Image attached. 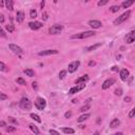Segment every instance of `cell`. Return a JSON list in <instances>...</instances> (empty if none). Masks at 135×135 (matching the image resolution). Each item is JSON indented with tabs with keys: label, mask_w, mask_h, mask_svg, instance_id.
<instances>
[{
	"label": "cell",
	"mask_w": 135,
	"mask_h": 135,
	"mask_svg": "<svg viewBox=\"0 0 135 135\" xmlns=\"http://www.w3.org/2000/svg\"><path fill=\"white\" fill-rule=\"evenodd\" d=\"M4 4L6 6V9L9 11H13L14 10V1L13 0H6L4 2Z\"/></svg>",
	"instance_id": "obj_17"
},
{
	"label": "cell",
	"mask_w": 135,
	"mask_h": 135,
	"mask_svg": "<svg viewBox=\"0 0 135 135\" xmlns=\"http://www.w3.org/2000/svg\"><path fill=\"white\" fill-rule=\"evenodd\" d=\"M5 99H7V95L3 94L2 92H0V100H5Z\"/></svg>",
	"instance_id": "obj_35"
},
{
	"label": "cell",
	"mask_w": 135,
	"mask_h": 135,
	"mask_svg": "<svg viewBox=\"0 0 135 135\" xmlns=\"http://www.w3.org/2000/svg\"><path fill=\"white\" fill-rule=\"evenodd\" d=\"M79 65H80V62H79L78 60L71 62L69 65V67H68V71H69V73H74L75 71L79 68Z\"/></svg>",
	"instance_id": "obj_6"
},
{
	"label": "cell",
	"mask_w": 135,
	"mask_h": 135,
	"mask_svg": "<svg viewBox=\"0 0 135 135\" xmlns=\"http://www.w3.org/2000/svg\"><path fill=\"white\" fill-rule=\"evenodd\" d=\"M3 5H4V2H3L2 0H0V7H2Z\"/></svg>",
	"instance_id": "obj_50"
},
{
	"label": "cell",
	"mask_w": 135,
	"mask_h": 135,
	"mask_svg": "<svg viewBox=\"0 0 135 135\" xmlns=\"http://www.w3.org/2000/svg\"><path fill=\"white\" fill-rule=\"evenodd\" d=\"M90 108H91V107H90V105H86V106L81 107V108H80V110H79V111H80L81 113H83V112H86V111H88Z\"/></svg>",
	"instance_id": "obj_31"
},
{
	"label": "cell",
	"mask_w": 135,
	"mask_h": 135,
	"mask_svg": "<svg viewBox=\"0 0 135 135\" xmlns=\"http://www.w3.org/2000/svg\"><path fill=\"white\" fill-rule=\"evenodd\" d=\"M62 30H63V26L61 24H54L49 29V33L51 35H56L60 33Z\"/></svg>",
	"instance_id": "obj_5"
},
{
	"label": "cell",
	"mask_w": 135,
	"mask_h": 135,
	"mask_svg": "<svg viewBox=\"0 0 135 135\" xmlns=\"http://www.w3.org/2000/svg\"><path fill=\"white\" fill-rule=\"evenodd\" d=\"M9 47L11 49V51H13V52L15 54H18V55H20L23 53V50L21 49L20 46H18L17 45H14V43H10L9 45Z\"/></svg>",
	"instance_id": "obj_8"
},
{
	"label": "cell",
	"mask_w": 135,
	"mask_h": 135,
	"mask_svg": "<svg viewBox=\"0 0 135 135\" xmlns=\"http://www.w3.org/2000/svg\"><path fill=\"white\" fill-rule=\"evenodd\" d=\"M35 107H36L38 110H40V111L45 110V107H46V101H45V99L42 98V97H37L36 101H35Z\"/></svg>",
	"instance_id": "obj_4"
},
{
	"label": "cell",
	"mask_w": 135,
	"mask_h": 135,
	"mask_svg": "<svg viewBox=\"0 0 135 135\" xmlns=\"http://www.w3.org/2000/svg\"><path fill=\"white\" fill-rule=\"evenodd\" d=\"M71 116H72V112H71V111H69V112H67V113L65 114V117H66V118H70Z\"/></svg>",
	"instance_id": "obj_41"
},
{
	"label": "cell",
	"mask_w": 135,
	"mask_h": 135,
	"mask_svg": "<svg viewBox=\"0 0 135 135\" xmlns=\"http://www.w3.org/2000/svg\"><path fill=\"white\" fill-rule=\"evenodd\" d=\"M89 80V75H83V76H81V77H79L78 79H76V85H79V83H81V82H83L85 83L86 81H88Z\"/></svg>",
	"instance_id": "obj_16"
},
{
	"label": "cell",
	"mask_w": 135,
	"mask_h": 135,
	"mask_svg": "<svg viewBox=\"0 0 135 135\" xmlns=\"http://www.w3.org/2000/svg\"><path fill=\"white\" fill-rule=\"evenodd\" d=\"M41 18L43 19V20H47V13H46V12H42Z\"/></svg>",
	"instance_id": "obj_38"
},
{
	"label": "cell",
	"mask_w": 135,
	"mask_h": 135,
	"mask_svg": "<svg viewBox=\"0 0 135 135\" xmlns=\"http://www.w3.org/2000/svg\"><path fill=\"white\" fill-rule=\"evenodd\" d=\"M120 10V6L119 5H113L110 7V11L112 12V13H116V12H118Z\"/></svg>",
	"instance_id": "obj_27"
},
{
	"label": "cell",
	"mask_w": 135,
	"mask_h": 135,
	"mask_svg": "<svg viewBox=\"0 0 135 135\" xmlns=\"http://www.w3.org/2000/svg\"><path fill=\"white\" fill-rule=\"evenodd\" d=\"M93 135H99V132H98V131H96V132H94Z\"/></svg>",
	"instance_id": "obj_53"
},
{
	"label": "cell",
	"mask_w": 135,
	"mask_h": 135,
	"mask_svg": "<svg viewBox=\"0 0 135 135\" xmlns=\"http://www.w3.org/2000/svg\"><path fill=\"white\" fill-rule=\"evenodd\" d=\"M85 88H86V85H85V83H82V85H76L75 87H73V88H71V89H70L69 94H70V95H73V94H75V93L79 92V91L83 90Z\"/></svg>",
	"instance_id": "obj_7"
},
{
	"label": "cell",
	"mask_w": 135,
	"mask_h": 135,
	"mask_svg": "<svg viewBox=\"0 0 135 135\" xmlns=\"http://www.w3.org/2000/svg\"><path fill=\"white\" fill-rule=\"evenodd\" d=\"M132 99H131V97H129V96H127V97H125V101L126 102H130Z\"/></svg>",
	"instance_id": "obj_46"
},
{
	"label": "cell",
	"mask_w": 135,
	"mask_h": 135,
	"mask_svg": "<svg viewBox=\"0 0 135 135\" xmlns=\"http://www.w3.org/2000/svg\"><path fill=\"white\" fill-rule=\"evenodd\" d=\"M50 135H59L56 130H50Z\"/></svg>",
	"instance_id": "obj_40"
},
{
	"label": "cell",
	"mask_w": 135,
	"mask_h": 135,
	"mask_svg": "<svg viewBox=\"0 0 135 135\" xmlns=\"http://www.w3.org/2000/svg\"><path fill=\"white\" fill-rule=\"evenodd\" d=\"M5 130H6V132H15V131H16V128H15V127H6V128H5Z\"/></svg>",
	"instance_id": "obj_33"
},
{
	"label": "cell",
	"mask_w": 135,
	"mask_h": 135,
	"mask_svg": "<svg viewBox=\"0 0 135 135\" xmlns=\"http://www.w3.org/2000/svg\"><path fill=\"white\" fill-rule=\"evenodd\" d=\"M56 54H58L57 50H45L38 53L39 56H49V55H56Z\"/></svg>",
	"instance_id": "obj_9"
},
{
	"label": "cell",
	"mask_w": 135,
	"mask_h": 135,
	"mask_svg": "<svg viewBox=\"0 0 135 135\" xmlns=\"http://www.w3.org/2000/svg\"><path fill=\"white\" fill-rule=\"evenodd\" d=\"M120 125V120L118 118H114V119L110 122V128H116Z\"/></svg>",
	"instance_id": "obj_18"
},
{
	"label": "cell",
	"mask_w": 135,
	"mask_h": 135,
	"mask_svg": "<svg viewBox=\"0 0 135 135\" xmlns=\"http://www.w3.org/2000/svg\"><path fill=\"white\" fill-rule=\"evenodd\" d=\"M3 22H4V16L0 15V23H3Z\"/></svg>",
	"instance_id": "obj_45"
},
{
	"label": "cell",
	"mask_w": 135,
	"mask_h": 135,
	"mask_svg": "<svg viewBox=\"0 0 135 135\" xmlns=\"http://www.w3.org/2000/svg\"><path fill=\"white\" fill-rule=\"evenodd\" d=\"M29 127H30L31 131H32V132H33L34 134H36V135H39V134H40V131L38 130V128H37V127L35 126V125H30Z\"/></svg>",
	"instance_id": "obj_21"
},
{
	"label": "cell",
	"mask_w": 135,
	"mask_h": 135,
	"mask_svg": "<svg viewBox=\"0 0 135 135\" xmlns=\"http://www.w3.org/2000/svg\"><path fill=\"white\" fill-rule=\"evenodd\" d=\"M133 3H134L133 0H130V1H124L121 3V7H124V9H128V7H130Z\"/></svg>",
	"instance_id": "obj_19"
},
{
	"label": "cell",
	"mask_w": 135,
	"mask_h": 135,
	"mask_svg": "<svg viewBox=\"0 0 135 135\" xmlns=\"http://www.w3.org/2000/svg\"><path fill=\"white\" fill-rule=\"evenodd\" d=\"M5 29H6V31H9L10 33H12V32H14L15 26L13 24H7V25H5Z\"/></svg>",
	"instance_id": "obj_30"
},
{
	"label": "cell",
	"mask_w": 135,
	"mask_h": 135,
	"mask_svg": "<svg viewBox=\"0 0 135 135\" xmlns=\"http://www.w3.org/2000/svg\"><path fill=\"white\" fill-rule=\"evenodd\" d=\"M115 83V79L114 78H110V79H107V80L102 83V90H107V89H109L111 86L114 85Z\"/></svg>",
	"instance_id": "obj_10"
},
{
	"label": "cell",
	"mask_w": 135,
	"mask_h": 135,
	"mask_svg": "<svg viewBox=\"0 0 135 135\" xmlns=\"http://www.w3.org/2000/svg\"><path fill=\"white\" fill-rule=\"evenodd\" d=\"M9 120H10L11 122H13V124H16V125H18V121L16 120V119H14L13 117H9Z\"/></svg>",
	"instance_id": "obj_42"
},
{
	"label": "cell",
	"mask_w": 135,
	"mask_h": 135,
	"mask_svg": "<svg viewBox=\"0 0 135 135\" xmlns=\"http://www.w3.org/2000/svg\"><path fill=\"white\" fill-rule=\"evenodd\" d=\"M30 17L33 18V19H35V18L37 17V12H36V10H31V11H30Z\"/></svg>",
	"instance_id": "obj_29"
},
{
	"label": "cell",
	"mask_w": 135,
	"mask_h": 135,
	"mask_svg": "<svg viewBox=\"0 0 135 135\" xmlns=\"http://www.w3.org/2000/svg\"><path fill=\"white\" fill-rule=\"evenodd\" d=\"M19 106H20V108L22 110H31L32 108V102L29 98H26V97H23L21 98V100L20 102H19Z\"/></svg>",
	"instance_id": "obj_3"
},
{
	"label": "cell",
	"mask_w": 135,
	"mask_h": 135,
	"mask_svg": "<svg viewBox=\"0 0 135 135\" xmlns=\"http://www.w3.org/2000/svg\"><path fill=\"white\" fill-rule=\"evenodd\" d=\"M0 37H3V38H5V37H6L5 32L3 31V29L1 27V25H0Z\"/></svg>",
	"instance_id": "obj_34"
},
{
	"label": "cell",
	"mask_w": 135,
	"mask_h": 135,
	"mask_svg": "<svg viewBox=\"0 0 135 135\" xmlns=\"http://www.w3.org/2000/svg\"><path fill=\"white\" fill-rule=\"evenodd\" d=\"M16 20H17L18 23H22L23 20H24V13L22 11H18L17 14H16Z\"/></svg>",
	"instance_id": "obj_15"
},
{
	"label": "cell",
	"mask_w": 135,
	"mask_h": 135,
	"mask_svg": "<svg viewBox=\"0 0 135 135\" xmlns=\"http://www.w3.org/2000/svg\"><path fill=\"white\" fill-rule=\"evenodd\" d=\"M23 72H24V74L26 75V76H29V77H33L35 75V72L33 70H31V69H25Z\"/></svg>",
	"instance_id": "obj_23"
},
{
	"label": "cell",
	"mask_w": 135,
	"mask_h": 135,
	"mask_svg": "<svg viewBox=\"0 0 135 135\" xmlns=\"http://www.w3.org/2000/svg\"><path fill=\"white\" fill-rule=\"evenodd\" d=\"M115 95H117V96L122 95V90L121 89H116V90H115Z\"/></svg>",
	"instance_id": "obj_37"
},
{
	"label": "cell",
	"mask_w": 135,
	"mask_h": 135,
	"mask_svg": "<svg viewBox=\"0 0 135 135\" xmlns=\"http://www.w3.org/2000/svg\"><path fill=\"white\" fill-rule=\"evenodd\" d=\"M134 114H135V109H132L130 111V113H129V117L130 118H133L134 117Z\"/></svg>",
	"instance_id": "obj_39"
},
{
	"label": "cell",
	"mask_w": 135,
	"mask_h": 135,
	"mask_svg": "<svg viewBox=\"0 0 135 135\" xmlns=\"http://www.w3.org/2000/svg\"><path fill=\"white\" fill-rule=\"evenodd\" d=\"M113 135H122V133H121V132H118V133H115V134H113Z\"/></svg>",
	"instance_id": "obj_52"
},
{
	"label": "cell",
	"mask_w": 135,
	"mask_h": 135,
	"mask_svg": "<svg viewBox=\"0 0 135 135\" xmlns=\"http://www.w3.org/2000/svg\"><path fill=\"white\" fill-rule=\"evenodd\" d=\"M130 15H131V11H127L126 13H124L122 15H120L118 18H116L114 20V24L115 25H118V24H121L122 22H125L127 19H128L130 17Z\"/></svg>",
	"instance_id": "obj_2"
},
{
	"label": "cell",
	"mask_w": 135,
	"mask_h": 135,
	"mask_svg": "<svg viewBox=\"0 0 135 135\" xmlns=\"http://www.w3.org/2000/svg\"><path fill=\"white\" fill-rule=\"evenodd\" d=\"M88 118H90V114H89V113H86V114H82L81 116L77 119V121H78V122H82V121L87 120Z\"/></svg>",
	"instance_id": "obj_20"
},
{
	"label": "cell",
	"mask_w": 135,
	"mask_h": 135,
	"mask_svg": "<svg viewBox=\"0 0 135 135\" xmlns=\"http://www.w3.org/2000/svg\"><path fill=\"white\" fill-rule=\"evenodd\" d=\"M112 71H118V68H117L116 66H114V67L112 68Z\"/></svg>",
	"instance_id": "obj_49"
},
{
	"label": "cell",
	"mask_w": 135,
	"mask_h": 135,
	"mask_svg": "<svg viewBox=\"0 0 135 135\" xmlns=\"http://www.w3.org/2000/svg\"><path fill=\"white\" fill-rule=\"evenodd\" d=\"M0 71H2V72H7V71H9L7 67L2 61H0Z\"/></svg>",
	"instance_id": "obj_26"
},
{
	"label": "cell",
	"mask_w": 135,
	"mask_h": 135,
	"mask_svg": "<svg viewBox=\"0 0 135 135\" xmlns=\"http://www.w3.org/2000/svg\"><path fill=\"white\" fill-rule=\"evenodd\" d=\"M61 130H62V132L66 134H74L75 133L74 129H72V128H62Z\"/></svg>",
	"instance_id": "obj_24"
},
{
	"label": "cell",
	"mask_w": 135,
	"mask_h": 135,
	"mask_svg": "<svg viewBox=\"0 0 135 135\" xmlns=\"http://www.w3.org/2000/svg\"><path fill=\"white\" fill-rule=\"evenodd\" d=\"M32 87H33L34 90H37V88H38V87H37V82H33V83H32Z\"/></svg>",
	"instance_id": "obj_44"
},
{
	"label": "cell",
	"mask_w": 135,
	"mask_h": 135,
	"mask_svg": "<svg viewBox=\"0 0 135 135\" xmlns=\"http://www.w3.org/2000/svg\"><path fill=\"white\" fill-rule=\"evenodd\" d=\"M99 46H101V42L100 43H96V45H91V46H89V47H87V51L88 52H92V51H94V50H96L97 47H99Z\"/></svg>",
	"instance_id": "obj_22"
},
{
	"label": "cell",
	"mask_w": 135,
	"mask_h": 135,
	"mask_svg": "<svg viewBox=\"0 0 135 135\" xmlns=\"http://www.w3.org/2000/svg\"><path fill=\"white\" fill-rule=\"evenodd\" d=\"M89 25L92 27V29H99V27L102 25V23H101V21H99V20H90L89 21Z\"/></svg>",
	"instance_id": "obj_13"
},
{
	"label": "cell",
	"mask_w": 135,
	"mask_h": 135,
	"mask_svg": "<svg viewBox=\"0 0 135 135\" xmlns=\"http://www.w3.org/2000/svg\"><path fill=\"white\" fill-rule=\"evenodd\" d=\"M107 3H108V0H100V1H98V3L97 4L99 5V6H102V5H105V4H107Z\"/></svg>",
	"instance_id": "obj_36"
},
{
	"label": "cell",
	"mask_w": 135,
	"mask_h": 135,
	"mask_svg": "<svg viewBox=\"0 0 135 135\" xmlns=\"http://www.w3.org/2000/svg\"><path fill=\"white\" fill-rule=\"evenodd\" d=\"M0 135H2V134H1V133H0Z\"/></svg>",
	"instance_id": "obj_54"
},
{
	"label": "cell",
	"mask_w": 135,
	"mask_h": 135,
	"mask_svg": "<svg viewBox=\"0 0 135 135\" xmlns=\"http://www.w3.org/2000/svg\"><path fill=\"white\" fill-rule=\"evenodd\" d=\"M120 79L122 81H127V79L129 78L130 76V72H129V70H127V69H122L120 71Z\"/></svg>",
	"instance_id": "obj_11"
},
{
	"label": "cell",
	"mask_w": 135,
	"mask_h": 135,
	"mask_svg": "<svg viewBox=\"0 0 135 135\" xmlns=\"http://www.w3.org/2000/svg\"><path fill=\"white\" fill-rule=\"evenodd\" d=\"M0 127H6V122L3 120H0Z\"/></svg>",
	"instance_id": "obj_43"
},
{
	"label": "cell",
	"mask_w": 135,
	"mask_h": 135,
	"mask_svg": "<svg viewBox=\"0 0 135 135\" xmlns=\"http://www.w3.org/2000/svg\"><path fill=\"white\" fill-rule=\"evenodd\" d=\"M132 80H133V77H130V80H129V82H130V85L132 83Z\"/></svg>",
	"instance_id": "obj_51"
},
{
	"label": "cell",
	"mask_w": 135,
	"mask_h": 135,
	"mask_svg": "<svg viewBox=\"0 0 135 135\" xmlns=\"http://www.w3.org/2000/svg\"><path fill=\"white\" fill-rule=\"evenodd\" d=\"M66 75H67V71H66V70H62L61 72L59 73V78H60V79H63Z\"/></svg>",
	"instance_id": "obj_32"
},
{
	"label": "cell",
	"mask_w": 135,
	"mask_h": 135,
	"mask_svg": "<svg viewBox=\"0 0 135 135\" xmlns=\"http://www.w3.org/2000/svg\"><path fill=\"white\" fill-rule=\"evenodd\" d=\"M96 63H95V61H89V67H94Z\"/></svg>",
	"instance_id": "obj_47"
},
{
	"label": "cell",
	"mask_w": 135,
	"mask_h": 135,
	"mask_svg": "<svg viewBox=\"0 0 135 135\" xmlns=\"http://www.w3.org/2000/svg\"><path fill=\"white\" fill-rule=\"evenodd\" d=\"M40 7H41V10L43 9V7H45V1H42V2L40 3Z\"/></svg>",
	"instance_id": "obj_48"
},
{
	"label": "cell",
	"mask_w": 135,
	"mask_h": 135,
	"mask_svg": "<svg viewBox=\"0 0 135 135\" xmlns=\"http://www.w3.org/2000/svg\"><path fill=\"white\" fill-rule=\"evenodd\" d=\"M29 26H30V29H31V30L36 31V30L40 29V27L42 26V23H41V22H39V21H32V22L29 23Z\"/></svg>",
	"instance_id": "obj_12"
},
{
	"label": "cell",
	"mask_w": 135,
	"mask_h": 135,
	"mask_svg": "<svg viewBox=\"0 0 135 135\" xmlns=\"http://www.w3.org/2000/svg\"><path fill=\"white\" fill-rule=\"evenodd\" d=\"M126 40H127V43H132V42H134V40H135V32H134V31H131L130 33L127 35Z\"/></svg>",
	"instance_id": "obj_14"
},
{
	"label": "cell",
	"mask_w": 135,
	"mask_h": 135,
	"mask_svg": "<svg viewBox=\"0 0 135 135\" xmlns=\"http://www.w3.org/2000/svg\"><path fill=\"white\" fill-rule=\"evenodd\" d=\"M94 35H95L94 31H87V32H82V33H79V34L72 35L71 38L72 39H86V38L92 37V36H94Z\"/></svg>",
	"instance_id": "obj_1"
},
{
	"label": "cell",
	"mask_w": 135,
	"mask_h": 135,
	"mask_svg": "<svg viewBox=\"0 0 135 135\" xmlns=\"http://www.w3.org/2000/svg\"><path fill=\"white\" fill-rule=\"evenodd\" d=\"M30 116H31V118H33V119H34L35 121H37L38 124H40V122H41L40 117H39L37 114H35V113H31V115H30Z\"/></svg>",
	"instance_id": "obj_25"
},
{
	"label": "cell",
	"mask_w": 135,
	"mask_h": 135,
	"mask_svg": "<svg viewBox=\"0 0 135 135\" xmlns=\"http://www.w3.org/2000/svg\"><path fill=\"white\" fill-rule=\"evenodd\" d=\"M16 82L18 83V85H21V86H25V80L23 78H21V77H19V78H17L16 79Z\"/></svg>",
	"instance_id": "obj_28"
}]
</instances>
